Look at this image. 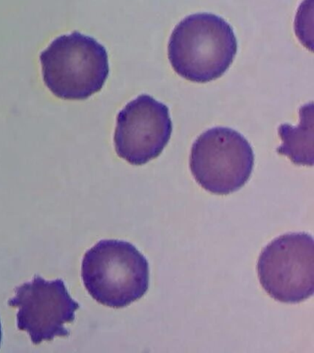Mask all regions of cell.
Segmentation results:
<instances>
[{
    "mask_svg": "<svg viewBox=\"0 0 314 353\" xmlns=\"http://www.w3.org/2000/svg\"><path fill=\"white\" fill-rule=\"evenodd\" d=\"M300 123L297 127L282 124L278 130L282 145L279 154L288 157L296 165H313V104L300 110Z\"/></svg>",
    "mask_w": 314,
    "mask_h": 353,
    "instance_id": "8",
    "label": "cell"
},
{
    "mask_svg": "<svg viewBox=\"0 0 314 353\" xmlns=\"http://www.w3.org/2000/svg\"><path fill=\"white\" fill-rule=\"evenodd\" d=\"M230 25L210 13L193 14L175 28L168 54L176 73L189 81L210 82L230 68L237 54Z\"/></svg>",
    "mask_w": 314,
    "mask_h": 353,
    "instance_id": "1",
    "label": "cell"
},
{
    "mask_svg": "<svg viewBox=\"0 0 314 353\" xmlns=\"http://www.w3.org/2000/svg\"><path fill=\"white\" fill-rule=\"evenodd\" d=\"M82 280L101 305L123 308L144 296L150 285L147 259L131 243L101 240L85 253Z\"/></svg>",
    "mask_w": 314,
    "mask_h": 353,
    "instance_id": "2",
    "label": "cell"
},
{
    "mask_svg": "<svg viewBox=\"0 0 314 353\" xmlns=\"http://www.w3.org/2000/svg\"><path fill=\"white\" fill-rule=\"evenodd\" d=\"M258 276L270 296L297 303L314 292V241L307 233H289L273 240L262 251Z\"/></svg>",
    "mask_w": 314,
    "mask_h": 353,
    "instance_id": "5",
    "label": "cell"
},
{
    "mask_svg": "<svg viewBox=\"0 0 314 353\" xmlns=\"http://www.w3.org/2000/svg\"><path fill=\"white\" fill-rule=\"evenodd\" d=\"M253 164L252 146L235 130L215 127L193 143V176L201 187L214 194H230L241 189L252 175Z\"/></svg>",
    "mask_w": 314,
    "mask_h": 353,
    "instance_id": "4",
    "label": "cell"
},
{
    "mask_svg": "<svg viewBox=\"0 0 314 353\" xmlns=\"http://www.w3.org/2000/svg\"><path fill=\"white\" fill-rule=\"evenodd\" d=\"M2 341V327H1V323H0V344H1Z\"/></svg>",
    "mask_w": 314,
    "mask_h": 353,
    "instance_id": "9",
    "label": "cell"
},
{
    "mask_svg": "<svg viewBox=\"0 0 314 353\" xmlns=\"http://www.w3.org/2000/svg\"><path fill=\"white\" fill-rule=\"evenodd\" d=\"M172 132V119L166 105L142 94L118 113L115 150L130 164L144 165L161 154Z\"/></svg>",
    "mask_w": 314,
    "mask_h": 353,
    "instance_id": "7",
    "label": "cell"
},
{
    "mask_svg": "<svg viewBox=\"0 0 314 353\" xmlns=\"http://www.w3.org/2000/svg\"><path fill=\"white\" fill-rule=\"evenodd\" d=\"M43 80L60 99L82 101L99 92L109 74L106 49L75 32L52 41L40 55Z\"/></svg>",
    "mask_w": 314,
    "mask_h": 353,
    "instance_id": "3",
    "label": "cell"
},
{
    "mask_svg": "<svg viewBox=\"0 0 314 353\" xmlns=\"http://www.w3.org/2000/svg\"><path fill=\"white\" fill-rule=\"evenodd\" d=\"M9 305L18 307L17 325L26 331L34 344L70 336L65 327L75 320L79 303L71 298L64 281H46L35 275L34 280L15 289Z\"/></svg>",
    "mask_w": 314,
    "mask_h": 353,
    "instance_id": "6",
    "label": "cell"
}]
</instances>
